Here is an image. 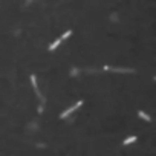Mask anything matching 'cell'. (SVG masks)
<instances>
[{"mask_svg": "<svg viewBox=\"0 0 156 156\" xmlns=\"http://www.w3.org/2000/svg\"><path fill=\"white\" fill-rule=\"evenodd\" d=\"M81 104H83V101H78V103H75V106H72V107H69V109H66V110L61 113V118H66L67 115H71L73 110H77V109H78V107H80Z\"/></svg>", "mask_w": 156, "mask_h": 156, "instance_id": "1", "label": "cell"}, {"mask_svg": "<svg viewBox=\"0 0 156 156\" xmlns=\"http://www.w3.org/2000/svg\"><path fill=\"white\" fill-rule=\"evenodd\" d=\"M135 141H136V136H130V138H127V139L124 141V145L130 144V142H135Z\"/></svg>", "mask_w": 156, "mask_h": 156, "instance_id": "2", "label": "cell"}, {"mask_svg": "<svg viewBox=\"0 0 156 156\" xmlns=\"http://www.w3.org/2000/svg\"><path fill=\"white\" fill-rule=\"evenodd\" d=\"M31 81H32V86H34V89H35V90L38 92V89H37V80H35V77H34V75H31Z\"/></svg>", "mask_w": 156, "mask_h": 156, "instance_id": "3", "label": "cell"}, {"mask_svg": "<svg viewBox=\"0 0 156 156\" xmlns=\"http://www.w3.org/2000/svg\"><path fill=\"white\" fill-rule=\"evenodd\" d=\"M139 116L144 118V119H147V121H150V116H148L147 113H144V112H139Z\"/></svg>", "mask_w": 156, "mask_h": 156, "instance_id": "4", "label": "cell"}]
</instances>
